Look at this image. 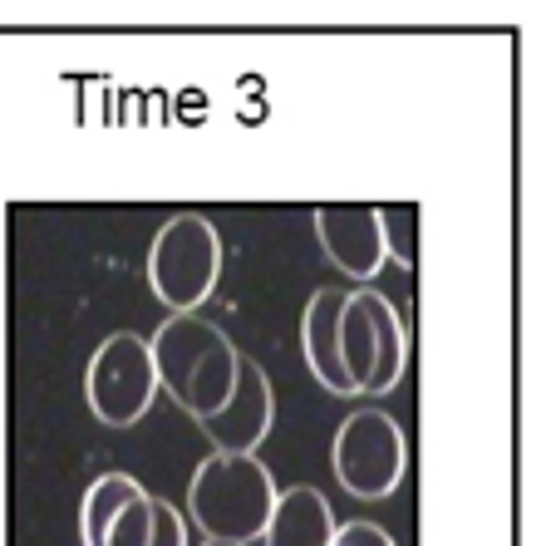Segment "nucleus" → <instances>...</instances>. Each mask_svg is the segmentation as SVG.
<instances>
[{
  "mask_svg": "<svg viewBox=\"0 0 556 546\" xmlns=\"http://www.w3.org/2000/svg\"><path fill=\"white\" fill-rule=\"evenodd\" d=\"M276 423V394L262 365L242 359L237 389L212 419H202V433L212 439V453H256Z\"/></svg>",
  "mask_w": 556,
  "mask_h": 546,
  "instance_id": "8",
  "label": "nucleus"
},
{
  "mask_svg": "<svg viewBox=\"0 0 556 546\" xmlns=\"http://www.w3.org/2000/svg\"><path fill=\"white\" fill-rule=\"evenodd\" d=\"M409 340L394 301L379 291H355L340 305V365L355 394H389L404 374Z\"/></svg>",
  "mask_w": 556,
  "mask_h": 546,
  "instance_id": "4",
  "label": "nucleus"
},
{
  "mask_svg": "<svg viewBox=\"0 0 556 546\" xmlns=\"http://www.w3.org/2000/svg\"><path fill=\"white\" fill-rule=\"evenodd\" d=\"M148 546H188V522L163 497H153V536H148Z\"/></svg>",
  "mask_w": 556,
  "mask_h": 546,
  "instance_id": "14",
  "label": "nucleus"
},
{
  "mask_svg": "<svg viewBox=\"0 0 556 546\" xmlns=\"http://www.w3.org/2000/svg\"><path fill=\"white\" fill-rule=\"evenodd\" d=\"M207 546H237V542H207Z\"/></svg>",
  "mask_w": 556,
  "mask_h": 546,
  "instance_id": "16",
  "label": "nucleus"
},
{
  "mask_svg": "<svg viewBox=\"0 0 556 546\" xmlns=\"http://www.w3.org/2000/svg\"><path fill=\"white\" fill-rule=\"evenodd\" d=\"M148 536H153V497L138 493L134 503H128L124 512L114 517L104 546H148Z\"/></svg>",
  "mask_w": 556,
  "mask_h": 546,
  "instance_id": "12",
  "label": "nucleus"
},
{
  "mask_svg": "<svg viewBox=\"0 0 556 546\" xmlns=\"http://www.w3.org/2000/svg\"><path fill=\"white\" fill-rule=\"evenodd\" d=\"M336 512H330L326 493L315 487H286L276 493L271 522H266L262 542L266 546H330L336 542Z\"/></svg>",
  "mask_w": 556,
  "mask_h": 546,
  "instance_id": "10",
  "label": "nucleus"
},
{
  "mask_svg": "<svg viewBox=\"0 0 556 546\" xmlns=\"http://www.w3.org/2000/svg\"><path fill=\"white\" fill-rule=\"evenodd\" d=\"M85 394H89V409H94L99 423H109V429H134L157 399V374H153L148 340L134 335V330L109 335L85 369Z\"/></svg>",
  "mask_w": 556,
  "mask_h": 546,
  "instance_id": "6",
  "label": "nucleus"
},
{
  "mask_svg": "<svg viewBox=\"0 0 556 546\" xmlns=\"http://www.w3.org/2000/svg\"><path fill=\"white\" fill-rule=\"evenodd\" d=\"M404 433L384 409H359L336 429L330 443V468H336L340 487L359 503H379L404 483Z\"/></svg>",
  "mask_w": 556,
  "mask_h": 546,
  "instance_id": "5",
  "label": "nucleus"
},
{
  "mask_svg": "<svg viewBox=\"0 0 556 546\" xmlns=\"http://www.w3.org/2000/svg\"><path fill=\"white\" fill-rule=\"evenodd\" d=\"M138 493H143V487H138L128 473H104L99 478V483L85 493V507H79V536H85V546H104L114 517L124 512Z\"/></svg>",
  "mask_w": 556,
  "mask_h": 546,
  "instance_id": "11",
  "label": "nucleus"
},
{
  "mask_svg": "<svg viewBox=\"0 0 556 546\" xmlns=\"http://www.w3.org/2000/svg\"><path fill=\"white\" fill-rule=\"evenodd\" d=\"M315 237H320V252L330 256V266L345 271L350 281H369L389 262L379 207H365V202H326V207H315Z\"/></svg>",
  "mask_w": 556,
  "mask_h": 546,
  "instance_id": "7",
  "label": "nucleus"
},
{
  "mask_svg": "<svg viewBox=\"0 0 556 546\" xmlns=\"http://www.w3.org/2000/svg\"><path fill=\"white\" fill-rule=\"evenodd\" d=\"M330 546H394V536L375 522H345V526H336V542Z\"/></svg>",
  "mask_w": 556,
  "mask_h": 546,
  "instance_id": "15",
  "label": "nucleus"
},
{
  "mask_svg": "<svg viewBox=\"0 0 556 546\" xmlns=\"http://www.w3.org/2000/svg\"><path fill=\"white\" fill-rule=\"evenodd\" d=\"M340 305H345L340 285H320L311 295V305H305V316H301V355L326 394L350 399L355 389H350L345 365H340Z\"/></svg>",
  "mask_w": 556,
  "mask_h": 546,
  "instance_id": "9",
  "label": "nucleus"
},
{
  "mask_svg": "<svg viewBox=\"0 0 556 546\" xmlns=\"http://www.w3.org/2000/svg\"><path fill=\"white\" fill-rule=\"evenodd\" d=\"M276 507V478L256 453H212L188 483V517L207 542H262Z\"/></svg>",
  "mask_w": 556,
  "mask_h": 546,
  "instance_id": "2",
  "label": "nucleus"
},
{
  "mask_svg": "<svg viewBox=\"0 0 556 546\" xmlns=\"http://www.w3.org/2000/svg\"><path fill=\"white\" fill-rule=\"evenodd\" d=\"M414 217L419 207H379V221H384V246H389V262L414 266Z\"/></svg>",
  "mask_w": 556,
  "mask_h": 546,
  "instance_id": "13",
  "label": "nucleus"
},
{
  "mask_svg": "<svg viewBox=\"0 0 556 546\" xmlns=\"http://www.w3.org/2000/svg\"><path fill=\"white\" fill-rule=\"evenodd\" d=\"M157 389H168L173 404L192 419H212L237 389L242 350L227 340V330L202 316H168L148 340Z\"/></svg>",
  "mask_w": 556,
  "mask_h": 546,
  "instance_id": "1",
  "label": "nucleus"
},
{
  "mask_svg": "<svg viewBox=\"0 0 556 546\" xmlns=\"http://www.w3.org/2000/svg\"><path fill=\"white\" fill-rule=\"evenodd\" d=\"M222 237L202 212H178L148 246V285L173 316H198V305L217 291Z\"/></svg>",
  "mask_w": 556,
  "mask_h": 546,
  "instance_id": "3",
  "label": "nucleus"
}]
</instances>
